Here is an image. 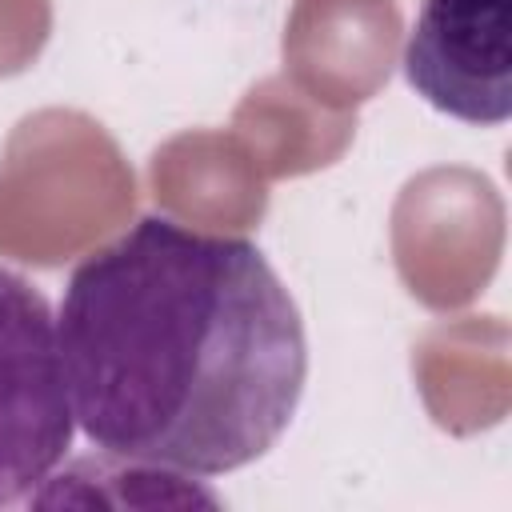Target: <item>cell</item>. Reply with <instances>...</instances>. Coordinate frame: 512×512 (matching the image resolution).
I'll return each instance as SVG.
<instances>
[{"mask_svg": "<svg viewBox=\"0 0 512 512\" xmlns=\"http://www.w3.org/2000/svg\"><path fill=\"white\" fill-rule=\"evenodd\" d=\"M56 336L76 428L136 468L260 460L308 380L304 320L268 256L172 216H140L72 268Z\"/></svg>", "mask_w": 512, "mask_h": 512, "instance_id": "1", "label": "cell"}, {"mask_svg": "<svg viewBox=\"0 0 512 512\" xmlns=\"http://www.w3.org/2000/svg\"><path fill=\"white\" fill-rule=\"evenodd\" d=\"M404 76L436 112L496 128L512 116V0H424Z\"/></svg>", "mask_w": 512, "mask_h": 512, "instance_id": "3", "label": "cell"}, {"mask_svg": "<svg viewBox=\"0 0 512 512\" xmlns=\"http://www.w3.org/2000/svg\"><path fill=\"white\" fill-rule=\"evenodd\" d=\"M72 432L56 316L40 288L0 268V508L28 500L56 472Z\"/></svg>", "mask_w": 512, "mask_h": 512, "instance_id": "2", "label": "cell"}]
</instances>
